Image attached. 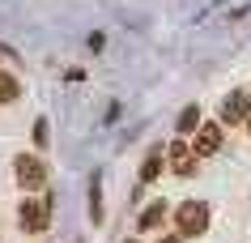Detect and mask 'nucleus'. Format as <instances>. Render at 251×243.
<instances>
[{
  "label": "nucleus",
  "mask_w": 251,
  "mask_h": 243,
  "mask_svg": "<svg viewBox=\"0 0 251 243\" xmlns=\"http://www.w3.org/2000/svg\"><path fill=\"white\" fill-rule=\"evenodd\" d=\"M175 133L183 136V141H187V136H192V133H200V107H196V103H192V107H183V111H179V124H175Z\"/></svg>",
  "instance_id": "nucleus-8"
},
{
  "label": "nucleus",
  "mask_w": 251,
  "mask_h": 243,
  "mask_svg": "<svg viewBox=\"0 0 251 243\" xmlns=\"http://www.w3.org/2000/svg\"><path fill=\"white\" fill-rule=\"evenodd\" d=\"M13 179L22 192H39L43 184H47V162L39 158V154H17L13 158Z\"/></svg>",
  "instance_id": "nucleus-2"
},
{
  "label": "nucleus",
  "mask_w": 251,
  "mask_h": 243,
  "mask_svg": "<svg viewBox=\"0 0 251 243\" xmlns=\"http://www.w3.org/2000/svg\"><path fill=\"white\" fill-rule=\"evenodd\" d=\"M34 141H39V145H47V120L34 124Z\"/></svg>",
  "instance_id": "nucleus-11"
},
{
  "label": "nucleus",
  "mask_w": 251,
  "mask_h": 243,
  "mask_svg": "<svg viewBox=\"0 0 251 243\" xmlns=\"http://www.w3.org/2000/svg\"><path fill=\"white\" fill-rule=\"evenodd\" d=\"M17 222L30 235H43V230L51 226V196H26V201L17 205Z\"/></svg>",
  "instance_id": "nucleus-1"
},
{
  "label": "nucleus",
  "mask_w": 251,
  "mask_h": 243,
  "mask_svg": "<svg viewBox=\"0 0 251 243\" xmlns=\"http://www.w3.org/2000/svg\"><path fill=\"white\" fill-rule=\"evenodd\" d=\"M226 141V124H200L196 133V154H217Z\"/></svg>",
  "instance_id": "nucleus-6"
},
{
  "label": "nucleus",
  "mask_w": 251,
  "mask_h": 243,
  "mask_svg": "<svg viewBox=\"0 0 251 243\" xmlns=\"http://www.w3.org/2000/svg\"><path fill=\"white\" fill-rule=\"evenodd\" d=\"M175 226H179L183 239L204 235V230H209V205H204V201H183L179 209H175Z\"/></svg>",
  "instance_id": "nucleus-3"
},
{
  "label": "nucleus",
  "mask_w": 251,
  "mask_h": 243,
  "mask_svg": "<svg viewBox=\"0 0 251 243\" xmlns=\"http://www.w3.org/2000/svg\"><path fill=\"white\" fill-rule=\"evenodd\" d=\"M166 166H171L175 175H192V171H196V149H192L183 136H179V141L166 149Z\"/></svg>",
  "instance_id": "nucleus-5"
},
{
  "label": "nucleus",
  "mask_w": 251,
  "mask_h": 243,
  "mask_svg": "<svg viewBox=\"0 0 251 243\" xmlns=\"http://www.w3.org/2000/svg\"><path fill=\"white\" fill-rule=\"evenodd\" d=\"M251 120V94L247 90H230L222 98V124H247Z\"/></svg>",
  "instance_id": "nucleus-4"
},
{
  "label": "nucleus",
  "mask_w": 251,
  "mask_h": 243,
  "mask_svg": "<svg viewBox=\"0 0 251 243\" xmlns=\"http://www.w3.org/2000/svg\"><path fill=\"white\" fill-rule=\"evenodd\" d=\"M162 166H166V149L153 145V149L145 154V162H141V179H145V184H149V179H158V175H162Z\"/></svg>",
  "instance_id": "nucleus-7"
},
{
  "label": "nucleus",
  "mask_w": 251,
  "mask_h": 243,
  "mask_svg": "<svg viewBox=\"0 0 251 243\" xmlns=\"http://www.w3.org/2000/svg\"><path fill=\"white\" fill-rule=\"evenodd\" d=\"M158 243H187V239L179 235V230H175V235H158Z\"/></svg>",
  "instance_id": "nucleus-12"
},
{
  "label": "nucleus",
  "mask_w": 251,
  "mask_h": 243,
  "mask_svg": "<svg viewBox=\"0 0 251 243\" xmlns=\"http://www.w3.org/2000/svg\"><path fill=\"white\" fill-rule=\"evenodd\" d=\"M17 98H22V81L0 68V107H9V103H17Z\"/></svg>",
  "instance_id": "nucleus-9"
},
{
  "label": "nucleus",
  "mask_w": 251,
  "mask_h": 243,
  "mask_svg": "<svg viewBox=\"0 0 251 243\" xmlns=\"http://www.w3.org/2000/svg\"><path fill=\"white\" fill-rule=\"evenodd\" d=\"M162 217H166V205H149L145 214H141V230H153V226H162Z\"/></svg>",
  "instance_id": "nucleus-10"
},
{
  "label": "nucleus",
  "mask_w": 251,
  "mask_h": 243,
  "mask_svg": "<svg viewBox=\"0 0 251 243\" xmlns=\"http://www.w3.org/2000/svg\"><path fill=\"white\" fill-rule=\"evenodd\" d=\"M247 133H251V120H247Z\"/></svg>",
  "instance_id": "nucleus-13"
}]
</instances>
